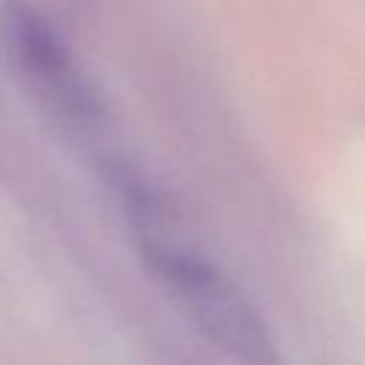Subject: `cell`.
I'll list each match as a JSON object with an SVG mask.
<instances>
[{
	"mask_svg": "<svg viewBox=\"0 0 365 365\" xmlns=\"http://www.w3.org/2000/svg\"><path fill=\"white\" fill-rule=\"evenodd\" d=\"M120 194L140 259L160 291L225 354L265 359L268 342L251 305L202 254L177 240L165 202L137 180H123Z\"/></svg>",
	"mask_w": 365,
	"mask_h": 365,
	"instance_id": "cell-1",
	"label": "cell"
},
{
	"mask_svg": "<svg viewBox=\"0 0 365 365\" xmlns=\"http://www.w3.org/2000/svg\"><path fill=\"white\" fill-rule=\"evenodd\" d=\"M3 31L23 86L57 125L77 134L100 125L103 106L94 94V86L48 17H43L29 3L14 0L6 9Z\"/></svg>",
	"mask_w": 365,
	"mask_h": 365,
	"instance_id": "cell-2",
	"label": "cell"
}]
</instances>
